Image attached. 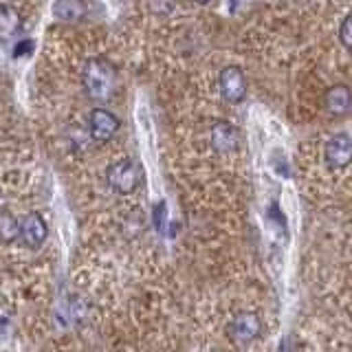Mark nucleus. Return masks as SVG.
Segmentation results:
<instances>
[{"mask_svg": "<svg viewBox=\"0 0 352 352\" xmlns=\"http://www.w3.org/2000/svg\"><path fill=\"white\" fill-rule=\"evenodd\" d=\"M22 27V16L18 14L16 7L11 5H0V40L14 38Z\"/></svg>", "mask_w": 352, "mask_h": 352, "instance_id": "11", "label": "nucleus"}, {"mask_svg": "<svg viewBox=\"0 0 352 352\" xmlns=\"http://www.w3.org/2000/svg\"><path fill=\"white\" fill-rule=\"evenodd\" d=\"M119 130V119L104 108H95L91 115H88V132L91 137L99 143L110 141Z\"/></svg>", "mask_w": 352, "mask_h": 352, "instance_id": "6", "label": "nucleus"}, {"mask_svg": "<svg viewBox=\"0 0 352 352\" xmlns=\"http://www.w3.org/2000/svg\"><path fill=\"white\" fill-rule=\"evenodd\" d=\"M218 88L229 104H240L247 95V77L240 66H225L218 75Z\"/></svg>", "mask_w": 352, "mask_h": 352, "instance_id": "4", "label": "nucleus"}, {"mask_svg": "<svg viewBox=\"0 0 352 352\" xmlns=\"http://www.w3.org/2000/svg\"><path fill=\"white\" fill-rule=\"evenodd\" d=\"M82 84L84 91L91 99L97 102H108L117 88V71L115 66L104 58L88 60L82 71Z\"/></svg>", "mask_w": 352, "mask_h": 352, "instance_id": "1", "label": "nucleus"}, {"mask_svg": "<svg viewBox=\"0 0 352 352\" xmlns=\"http://www.w3.org/2000/svg\"><path fill=\"white\" fill-rule=\"evenodd\" d=\"M165 214H168V209H165V203H157V205H154L152 220H154V227H157L159 231L165 229Z\"/></svg>", "mask_w": 352, "mask_h": 352, "instance_id": "15", "label": "nucleus"}, {"mask_svg": "<svg viewBox=\"0 0 352 352\" xmlns=\"http://www.w3.org/2000/svg\"><path fill=\"white\" fill-rule=\"evenodd\" d=\"M260 328H262L260 317L251 311H245V313L236 315L227 324V337L231 344H236V346H249L251 341L258 339Z\"/></svg>", "mask_w": 352, "mask_h": 352, "instance_id": "3", "label": "nucleus"}, {"mask_svg": "<svg viewBox=\"0 0 352 352\" xmlns=\"http://www.w3.org/2000/svg\"><path fill=\"white\" fill-rule=\"evenodd\" d=\"M49 238V225L38 212H29L20 223V240L27 249H40Z\"/></svg>", "mask_w": 352, "mask_h": 352, "instance_id": "5", "label": "nucleus"}, {"mask_svg": "<svg viewBox=\"0 0 352 352\" xmlns=\"http://www.w3.org/2000/svg\"><path fill=\"white\" fill-rule=\"evenodd\" d=\"M86 11V0H55L53 3V16L60 22H82Z\"/></svg>", "mask_w": 352, "mask_h": 352, "instance_id": "10", "label": "nucleus"}, {"mask_svg": "<svg viewBox=\"0 0 352 352\" xmlns=\"http://www.w3.org/2000/svg\"><path fill=\"white\" fill-rule=\"evenodd\" d=\"M141 181H143V172L139 168V163L132 159L115 161L106 170V183L110 185V190L121 196H128L135 192L141 185Z\"/></svg>", "mask_w": 352, "mask_h": 352, "instance_id": "2", "label": "nucleus"}, {"mask_svg": "<svg viewBox=\"0 0 352 352\" xmlns=\"http://www.w3.org/2000/svg\"><path fill=\"white\" fill-rule=\"evenodd\" d=\"M326 163L333 170H344L352 163V139L348 135H335L328 141Z\"/></svg>", "mask_w": 352, "mask_h": 352, "instance_id": "7", "label": "nucleus"}, {"mask_svg": "<svg viewBox=\"0 0 352 352\" xmlns=\"http://www.w3.org/2000/svg\"><path fill=\"white\" fill-rule=\"evenodd\" d=\"M339 40H341V44H344L348 51H352V14H348L344 18V22H341V27H339Z\"/></svg>", "mask_w": 352, "mask_h": 352, "instance_id": "13", "label": "nucleus"}, {"mask_svg": "<svg viewBox=\"0 0 352 352\" xmlns=\"http://www.w3.org/2000/svg\"><path fill=\"white\" fill-rule=\"evenodd\" d=\"M5 330H7V319H3V317H0V337L5 335Z\"/></svg>", "mask_w": 352, "mask_h": 352, "instance_id": "16", "label": "nucleus"}, {"mask_svg": "<svg viewBox=\"0 0 352 352\" xmlns=\"http://www.w3.org/2000/svg\"><path fill=\"white\" fill-rule=\"evenodd\" d=\"M326 110L333 117H348L352 113V88L346 84H335L326 93Z\"/></svg>", "mask_w": 352, "mask_h": 352, "instance_id": "9", "label": "nucleus"}, {"mask_svg": "<svg viewBox=\"0 0 352 352\" xmlns=\"http://www.w3.org/2000/svg\"><path fill=\"white\" fill-rule=\"evenodd\" d=\"M20 240V220L11 214V209H0V245H11Z\"/></svg>", "mask_w": 352, "mask_h": 352, "instance_id": "12", "label": "nucleus"}, {"mask_svg": "<svg viewBox=\"0 0 352 352\" xmlns=\"http://www.w3.org/2000/svg\"><path fill=\"white\" fill-rule=\"evenodd\" d=\"M212 148L220 154H229V152H236L240 148V132L234 124L229 121H218L212 128Z\"/></svg>", "mask_w": 352, "mask_h": 352, "instance_id": "8", "label": "nucleus"}, {"mask_svg": "<svg viewBox=\"0 0 352 352\" xmlns=\"http://www.w3.org/2000/svg\"><path fill=\"white\" fill-rule=\"evenodd\" d=\"M33 47H36V44H33V40L31 38H25V40H18L16 42V47H14V58H29V55L33 53Z\"/></svg>", "mask_w": 352, "mask_h": 352, "instance_id": "14", "label": "nucleus"}, {"mask_svg": "<svg viewBox=\"0 0 352 352\" xmlns=\"http://www.w3.org/2000/svg\"><path fill=\"white\" fill-rule=\"evenodd\" d=\"M198 5H207V3H212V0H196Z\"/></svg>", "mask_w": 352, "mask_h": 352, "instance_id": "17", "label": "nucleus"}]
</instances>
